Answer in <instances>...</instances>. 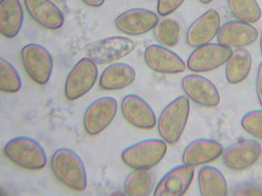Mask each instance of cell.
Here are the masks:
<instances>
[{"label":"cell","mask_w":262,"mask_h":196,"mask_svg":"<svg viewBox=\"0 0 262 196\" xmlns=\"http://www.w3.org/2000/svg\"><path fill=\"white\" fill-rule=\"evenodd\" d=\"M51 165L57 180L71 189L83 191L87 187L85 165L74 150L69 148L57 150L51 157Z\"/></svg>","instance_id":"6da1fadb"},{"label":"cell","mask_w":262,"mask_h":196,"mask_svg":"<svg viewBox=\"0 0 262 196\" xmlns=\"http://www.w3.org/2000/svg\"><path fill=\"white\" fill-rule=\"evenodd\" d=\"M190 104L188 97L179 96L162 110L158 121V130L162 140L167 144L179 141L186 127Z\"/></svg>","instance_id":"7a4b0ae2"},{"label":"cell","mask_w":262,"mask_h":196,"mask_svg":"<svg viewBox=\"0 0 262 196\" xmlns=\"http://www.w3.org/2000/svg\"><path fill=\"white\" fill-rule=\"evenodd\" d=\"M6 157L18 166L30 170H39L47 164L45 148L35 139L28 136L15 137L5 144Z\"/></svg>","instance_id":"3957f363"},{"label":"cell","mask_w":262,"mask_h":196,"mask_svg":"<svg viewBox=\"0 0 262 196\" xmlns=\"http://www.w3.org/2000/svg\"><path fill=\"white\" fill-rule=\"evenodd\" d=\"M166 142L160 139H145L126 148L122 161L133 169H150L163 159L167 151Z\"/></svg>","instance_id":"277c9868"},{"label":"cell","mask_w":262,"mask_h":196,"mask_svg":"<svg viewBox=\"0 0 262 196\" xmlns=\"http://www.w3.org/2000/svg\"><path fill=\"white\" fill-rule=\"evenodd\" d=\"M98 68L89 58L78 61L67 78L64 94L70 101H75L89 92L96 83Z\"/></svg>","instance_id":"5b68a950"},{"label":"cell","mask_w":262,"mask_h":196,"mask_svg":"<svg viewBox=\"0 0 262 196\" xmlns=\"http://www.w3.org/2000/svg\"><path fill=\"white\" fill-rule=\"evenodd\" d=\"M21 58L32 81L41 85L49 81L53 69V59L46 47L37 43L26 45L21 51Z\"/></svg>","instance_id":"8992f818"},{"label":"cell","mask_w":262,"mask_h":196,"mask_svg":"<svg viewBox=\"0 0 262 196\" xmlns=\"http://www.w3.org/2000/svg\"><path fill=\"white\" fill-rule=\"evenodd\" d=\"M135 42L129 38L115 36L94 43L88 47V56L98 64H106L125 58L134 52Z\"/></svg>","instance_id":"52a82bcc"},{"label":"cell","mask_w":262,"mask_h":196,"mask_svg":"<svg viewBox=\"0 0 262 196\" xmlns=\"http://www.w3.org/2000/svg\"><path fill=\"white\" fill-rule=\"evenodd\" d=\"M231 53V47L226 45L206 43L192 51L187 59V67L195 73L213 71L225 64Z\"/></svg>","instance_id":"ba28073f"},{"label":"cell","mask_w":262,"mask_h":196,"mask_svg":"<svg viewBox=\"0 0 262 196\" xmlns=\"http://www.w3.org/2000/svg\"><path fill=\"white\" fill-rule=\"evenodd\" d=\"M118 107L114 97H101L94 101L84 114L83 126L87 134L96 136L104 131L116 117Z\"/></svg>","instance_id":"9c48e42d"},{"label":"cell","mask_w":262,"mask_h":196,"mask_svg":"<svg viewBox=\"0 0 262 196\" xmlns=\"http://www.w3.org/2000/svg\"><path fill=\"white\" fill-rule=\"evenodd\" d=\"M262 148L257 140L244 139L229 144L223 152L224 164L232 170H244L257 162Z\"/></svg>","instance_id":"30bf717a"},{"label":"cell","mask_w":262,"mask_h":196,"mask_svg":"<svg viewBox=\"0 0 262 196\" xmlns=\"http://www.w3.org/2000/svg\"><path fill=\"white\" fill-rule=\"evenodd\" d=\"M181 87L188 99L203 107H216L221 103L217 87L204 76L188 74L182 79Z\"/></svg>","instance_id":"8fae6325"},{"label":"cell","mask_w":262,"mask_h":196,"mask_svg":"<svg viewBox=\"0 0 262 196\" xmlns=\"http://www.w3.org/2000/svg\"><path fill=\"white\" fill-rule=\"evenodd\" d=\"M159 23L158 15L154 11L142 8L129 9L115 20L118 30L128 35L139 36L155 29Z\"/></svg>","instance_id":"7c38bea8"},{"label":"cell","mask_w":262,"mask_h":196,"mask_svg":"<svg viewBox=\"0 0 262 196\" xmlns=\"http://www.w3.org/2000/svg\"><path fill=\"white\" fill-rule=\"evenodd\" d=\"M144 60L151 69L160 74H179L187 68L179 55L164 45H148L145 50Z\"/></svg>","instance_id":"4fadbf2b"},{"label":"cell","mask_w":262,"mask_h":196,"mask_svg":"<svg viewBox=\"0 0 262 196\" xmlns=\"http://www.w3.org/2000/svg\"><path fill=\"white\" fill-rule=\"evenodd\" d=\"M221 22V16L217 11L213 9L206 11L189 27L186 33L187 44L196 47L210 43L217 35Z\"/></svg>","instance_id":"5bb4252c"},{"label":"cell","mask_w":262,"mask_h":196,"mask_svg":"<svg viewBox=\"0 0 262 196\" xmlns=\"http://www.w3.org/2000/svg\"><path fill=\"white\" fill-rule=\"evenodd\" d=\"M122 114L126 120L138 129L149 130L157 124L156 114L142 97L130 94L122 99Z\"/></svg>","instance_id":"9a60e30c"},{"label":"cell","mask_w":262,"mask_h":196,"mask_svg":"<svg viewBox=\"0 0 262 196\" xmlns=\"http://www.w3.org/2000/svg\"><path fill=\"white\" fill-rule=\"evenodd\" d=\"M194 176L193 166L185 164L173 167L166 173L155 188L154 195L179 196L189 189Z\"/></svg>","instance_id":"2e32d148"},{"label":"cell","mask_w":262,"mask_h":196,"mask_svg":"<svg viewBox=\"0 0 262 196\" xmlns=\"http://www.w3.org/2000/svg\"><path fill=\"white\" fill-rule=\"evenodd\" d=\"M259 32L250 23L240 20H231L220 28L217 42L229 47H244L258 39Z\"/></svg>","instance_id":"e0dca14e"},{"label":"cell","mask_w":262,"mask_h":196,"mask_svg":"<svg viewBox=\"0 0 262 196\" xmlns=\"http://www.w3.org/2000/svg\"><path fill=\"white\" fill-rule=\"evenodd\" d=\"M223 146L215 140L196 139L187 144L182 160L185 165L198 166L215 161L223 155Z\"/></svg>","instance_id":"ac0fdd59"},{"label":"cell","mask_w":262,"mask_h":196,"mask_svg":"<svg viewBox=\"0 0 262 196\" xmlns=\"http://www.w3.org/2000/svg\"><path fill=\"white\" fill-rule=\"evenodd\" d=\"M29 14L48 30H58L64 22V15L51 0H24Z\"/></svg>","instance_id":"d6986e66"},{"label":"cell","mask_w":262,"mask_h":196,"mask_svg":"<svg viewBox=\"0 0 262 196\" xmlns=\"http://www.w3.org/2000/svg\"><path fill=\"white\" fill-rule=\"evenodd\" d=\"M24 13L20 0H1L0 31L8 39L16 37L24 23Z\"/></svg>","instance_id":"ffe728a7"},{"label":"cell","mask_w":262,"mask_h":196,"mask_svg":"<svg viewBox=\"0 0 262 196\" xmlns=\"http://www.w3.org/2000/svg\"><path fill=\"white\" fill-rule=\"evenodd\" d=\"M135 79L136 71L133 66L126 63H116L101 73L99 87L104 90H119L129 86Z\"/></svg>","instance_id":"44dd1931"},{"label":"cell","mask_w":262,"mask_h":196,"mask_svg":"<svg viewBox=\"0 0 262 196\" xmlns=\"http://www.w3.org/2000/svg\"><path fill=\"white\" fill-rule=\"evenodd\" d=\"M251 53L244 47L232 51L226 62L225 75L228 83L236 85L247 79L251 71Z\"/></svg>","instance_id":"7402d4cb"},{"label":"cell","mask_w":262,"mask_h":196,"mask_svg":"<svg viewBox=\"0 0 262 196\" xmlns=\"http://www.w3.org/2000/svg\"><path fill=\"white\" fill-rule=\"evenodd\" d=\"M198 184L202 195H227L228 193L226 179L215 167L206 165L200 168Z\"/></svg>","instance_id":"603a6c76"},{"label":"cell","mask_w":262,"mask_h":196,"mask_svg":"<svg viewBox=\"0 0 262 196\" xmlns=\"http://www.w3.org/2000/svg\"><path fill=\"white\" fill-rule=\"evenodd\" d=\"M155 188L156 176L150 169H135L124 183V190L129 195H150Z\"/></svg>","instance_id":"cb8c5ba5"},{"label":"cell","mask_w":262,"mask_h":196,"mask_svg":"<svg viewBox=\"0 0 262 196\" xmlns=\"http://www.w3.org/2000/svg\"><path fill=\"white\" fill-rule=\"evenodd\" d=\"M229 10L238 20L254 23L261 18V9L257 0H227Z\"/></svg>","instance_id":"d4e9b609"},{"label":"cell","mask_w":262,"mask_h":196,"mask_svg":"<svg viewBox=\"0 0 262 196\" xmlns=\"http://www.w3.org/2000/svg\"><path fill=\"white\" fill-rule=\"evenodd\" d=\"M181 27L176 19L167 18L159 22L155 28V37L157 41L166 47H174L179 43L181 37Z\"/></svg>","instance_id":"484cf974"},{"label":"cell","mask_w":262,"mask_h":196,"mask_svg":"<svg viewBox=\"0 0 262 196\" xmlns=\"http://www.w3.org/2000/svg\"><path fill=\"white\" fill-rule=\"evenodd\" d=\"M22 87L20 76L14 66L3 58L0 59V89L3 92L16 93Z\"/></svg>","instance_id":"4316f807"},{"label":"cell","mask_w":262,"mask_h":196,"mask_svg":"<svg viewBox=\"0 0 262 196\" xmlns=\"http://www.w3.org/2000/svg\"><path fill=\"white\" fill-rule=\"evenodd\" d=\"M241 125L247 133L262 140V110H253L245 114Z\"/></svg>","instance_id":"83f0119b"},{"label":"cell","mask_w":262,"mask_h":196,"mask_svg":"<svg viewBox=\"0 0 262 196\" xmlns=\"http://www.w3.org/2000/svg\"><path fill=\"white\" fill-rule=\"evenodd\" d=\"M232 195H262V184L246 182L238 184L231 188Z\"/></svg>","instance_id":"f1b7e54d"},{"label":"cell","mask_w":262,"mask_h":196,"mask_svg":"<svg viewBox=\"0 0 262 196\" xmlns=\"http://www.w3.org/2000/svg\"><path fill=\"white\" fill-rule=\"evenodd\" d=\"M185 0H158V13L160 16H166L177 10Z\"/></svg>","instance_id":"f546056e"},{"label":"cell","mask_w":262,"mask_h":196,"mask_svg":"<svg viewBox=\"0 0 262 196\" xmlns=\"http://www.w3.org/2000/svg\"><path fill=\"white\" fill-rule=\"evenodd\" d=\"M256 92L258 100L262 107V62L260 63L256 78Z\"/></svg>","instance_id":"4dcf8cb0"},{"label":"cell","mask_w":262,"mask_h":196,"mask_svg":"<svg viewBox=\"0 0 262 196\" xmlns=\"http://www.w3.org/2000/svg\"><path fill=\"white\" fill-rule=\"evenodd\" d=\"M85 5L91 7H99L104 3L105 0H82Z\"/></svg>","instance_id":"1f68e13d"},{"label":"cell","mask_w":262,"mask_h":196,"mask_svg":"<svg viewBox=\"0 0 262 196\" xmlns=\"http://www.w3.org/2000/svg\"><path fill=\"white\" fill-rule=\"evenodd\" d=\"M199 1H200L201 3H202L203 5H208V4L213 2L214 0H199Z\"/></svg>","instance_id":"d6a6232c"},{"label":"cell","mask_w":262,"mask_h":196,"mask_svg":"<svg viewBox=\"0 0 262 196\" xmlns=\"http://www.w3.org/2000/svg\"><path fill=\"white\" fill-rule=\"evenodd\" d=\"M259 47H260V51H261V53L262 55V33L261 34V37H260Z\"/></svg>","instance_id":"836d02e7"}]
</instances>
